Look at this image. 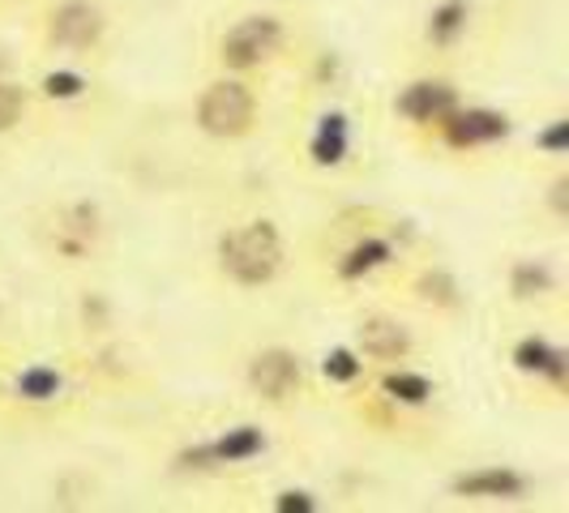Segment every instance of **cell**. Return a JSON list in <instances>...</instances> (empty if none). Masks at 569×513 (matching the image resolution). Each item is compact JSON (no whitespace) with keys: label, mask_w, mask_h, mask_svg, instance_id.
<instances>
[{"label":"cell","mask_w":569,"mask_h":513,"mask_svg":"<svg viewBox=\"0 0 569 513\" xmlns=\"http://www.w3.org/2000/svg\"><path fill=\"white\" fill-rule=\"evenodd\" d=\"M219 270L236 286H266L283 270V235L274 223L253 219L219 235Z\"/></svg>","instance_id":"obj_1"},{"label":"cell","mask_w":569,"mask_h":513,"mask_svg":"<svg viewBox=\"0 0 569 513\" xmlns=\"http://www.w3.org/2000/svg\"><path fill=\"white\" fill-rule=\"evenodd\" d=\"M198 129L214 142H240L257 124V94L240 73L214 78L198 94Z\"/></svg>","instance_id":"obj_2"},{"label":"cell","mask_w":569,"mask_h":513,"mask_svg":"<svg viewBox=\"0 0 569 513\" xmlns=\"http://www.w3.org/2000/svg\"><path fill=\"white\" fill-rule=\"evenodd\" d=\"M287 48V27L283 18L274 13H244L240 22H231L223 34H219V64L228 73H253V69H266L283 57Z\"/></svg>","instance_id":"obj_3"},{"label":"cell","mask_w":569,"mask_h":513,"mask_svg":"<svg viewBox=\"0 0 569 513\" xmlns=\"http://www.w3.org/2000/svg\"><path fill=\"white\" fill-rule=\"evenodd\" d=\"M108 39V13L99 0H57L43 13V43L52 52H94Z\"/></svg>","instance_id":"obj_4"},{"label":"cell","mask_w":569,"mask_h":513,"mask_svg":"<svg viewBox=\"0 0 569 513\" xmlns=\"http://www.w3.org/2000/svg\"><path fill=\"white\" fill-rule=\"evenodd\" d=\"M249 390H253L261 402H296L300 390H305V369H300V355L287 351V346H266L249 360Z\"/></svg>","instance_id":"obj_5"},{"label":"cell","mask_w":569,"mask_h":513,"mask_svg":"<svg viewBox=\"0 0 569 513\" xmlns=\"http://www.w3.org/2000/svg\"><path fill=\"white\" fill-rule=\"evenodd\" d=\"M356 346H360V355H369L372 364H402L411 355V330L399 316L369 313L356 325Z\"/></svg>","instance_id":"obj_6"},{"label":"cell","mask_w":569,"mask_h":513,"mask_svg":"<svg viewBox=\"0 0 569 513\" xmlns=\"http://www.w3.org/2000/svg\"><path fill=\"white\" fill-rule=\"evenodd\" d=\"M395 108H399V115H407L411 124H437L446 112H455V94H450L446 82H416L395 99Z\"/></svg>","instance_id":"obj_7"},{"label":"cell","mask_w":569,"mask_h":513,"mask_svg":"<svg viewBox=\"0 0 569 513\" xmlns=\"http://www.w3.org/2000/svg\"><path fill=\"white\" fill-rule=\"evenodd\" d=\"M458 492H467V496H518L522 480L513 471H476V475L458 480Z\"/></svg>","instance_id":"obj_8"},{"label":"cell","mask_w":569,"mask_h":513,"mask_svg":"<svg viewBox=\"0 0 569 513\" xmlns=\"http://www.w3.org/2000/svg\"><path fill=\"white\" fill-rule=\"evenodd\" d=\"M27 108H30V99H27V90H22V86L0 82V138H4V133H13V129L27 120Z\"/></svg>","instance_id":"obj_9"}]
</instances>
